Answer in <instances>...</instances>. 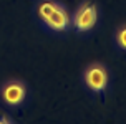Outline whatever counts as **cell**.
<instances>
[{
    "label": "cell",
    "instance_id": "1",
    "mask_svg": "<svg viewBox=\"0 0 126 124\" xmlns=\"http://www.w3.org/2000/svg\"><path fill=\"white\" fill-rule=\"evenodd\" d=\"M96 18H98V13H96V7L91 5V3H85V5L78 10L75 17V25L78 30L86 31L90 28H93V25L96 23Z\"/></svg>",
    "mask_w": 126,
    "mask_h": 124
},
{
    "label": "cell",
    "instance_id": "4",
    "mask_svg": "<svg viewBox=\"0 0 126 124\" xmlns=\"http://www.w3.org/2000/svg\"><path fill=\"white\" fill-rule=\"evenodd\" d=\"M23 96H25V89H23V86L20 83H10L3 89V99L7 103H10V104L20 103L23 99Z\"/></svg>",
    "mask_w": 126,
    "mask_h": 124
},
{
    "label": "cell",
    "instance_id": "7",
    "mask_svg": "<svg viewBox=\"0 0 126 124\" xmlns=\"http://www.w3.org/2000/svg\"><path fill=\"white\" fill-rule=\"evenodd\" d=\"M0 123H8V121L7 119H0Z\"/></svg>",
    "mask_w": 126,
    "mask_h": 124
},
{
    "label": "cell",
    "instance_id": "3",
    "mask_svg": "<svg viewBox=\"0 0 126 124\" xmlns=\"http://www.w3.org/2000/svg\"><path fill=\"white\" fill-rule=\"evenodd\" d=\"M45 22L50 25L53 30H63V28H66V25H68V15L66 12L63 10L62 7H55V10L45 18Z\"/></svg>",
    "mask_w": 126,
    "mask_h": 124
},
{
    "label": "cell",
    "instance_id": "5",
    "mask_svg": "<svg viewBox=\"0 0 126 124\" xmlns=\"http://www.w3.org/2000/svg\"><path fill=\"white\" fill-rule=\"evenodd\" d=\"M55 7H57V5H55L53 2H45V3H42L40 8H38V12H40V15H42V18H43V20L47 18V17L55 10Z\"/></svg>",
    "mask_w": 126,
    "mask_h": 124
},
{
    "label": "cell",
    "instance_id": "6",
    "mask_svg": "<svg viewBox=\"0 0 126 124\" xmlns=\"http://www.w3.org/2000/svg\"><path fill=\"white\" fill-rule=\"evenodd\" d=\"M118 40H120V45H121V46H125V48H126V28L120 31V35H118Z\"/></svg>",
    "mask_w": 126,
    "mask_h": 124
},
{
    "label": "cell",
    "instance_id": "2",
    "mask_svg": "<svg viewBox=\"0 0 126 124\" xmlns=\"http://www.w3.org/2000/svg\"><path fill=\"white\" fill-rule=\"evenodd\" d=\"M85 80H86V84H88L91 89H94V91H101L103 88L106 86L108 76H106V71L101 68L100 65H94V66H91V68L86 71Z\"/></svg>",
    "mask_w": 126,
    "mask_h": 124
}]
</instances>
